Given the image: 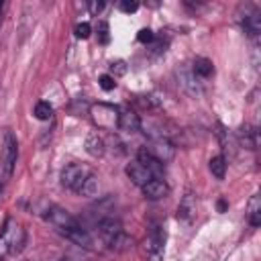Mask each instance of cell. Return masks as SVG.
I'll list each match as a JSON object with an SVG mask.
<instances>
[{
    "instance_id": "cell-1",
    "label": "cell",
    "mask_w": 261,
    "mask_h": 261,
    "mask_svg": "<svg viewBox=\"0 0 261 261\" xmlns=\"http://www.w3.org/2000/svg\"><path fill=\"white\" fill-rule=\"evenodd\" d=\"M45 220L61 234V237H65L67 241H71V243H75V245H80V247H84V249H92V237L88 234V230L67 212V210H63L61 206H47V210H45Z\"/></svg>"
},
{
    "instance_id": "cell-2",
    "label": "cell",
    "mask_w": 261,
    "mask_h": 261,
    "mask_svg": "<svg viewBox=\"0 0 261 261\" xmlns=\"http://www.w3.org/2000/svg\"><path fill=\"white\" fill-rule=\"evenodd\" d=\"M27 230L14 218H6L2 232H0V253L4 255H18L24 249Z\"/></svg>"
},
{
    "instance_id": "cell-3",
    "label": "cell",
    "mask_w": 261,
    "mask_h": 261,
    "mask_svg": "<svg viewBox=\"0 0 261 261\" xmlns=\"http://www.w3.org/2000/svg\"><path fill=\"white\" fill-rule=\"evenodd\" d=\"M118 106L108 102H98L90 106V118L92 122L102 130H116L118 128Z\"/></svg>"
},
{
    "instance_id": "cell-4",
    "label": "cell",
    "mask_w": 261,
    "mask_h": 261,
    "mask_svg": "<svg viewBox=\"0 0 261 261\" xmlns=\"http://www.w3.org/2000/svg\"><path fill=\"white\" fill-rule=\"evenodd\" d=\"M16 157H18V143H16V137L10 128L4 130V141H2V157H0V165H2V175L4 179H8L12 175V169H14V163H16Z\"/></svg>"
},
{
    "instance_id": "cell-5",
    "label": "cell",
    "mask_w": 261,
    "mask_h": 261,
    "mask_svg": "<svg viewBox=\"0 0 261 261\" xmlns=\"http://www.w3.org/2000/svg\"><path fill=\"white\" fill-rule=\"evenodd\" d=\"M90 175H92V171H90L86 165H82V163H67V165L61 169V184H63L67 190L80 194L84 181H86Z\"/></svg>"
},
{
    "instance_id": "cell-6",
    "label": "cell",
    "mask_w": 261,
    "mask_h": 261,
    "mask_svg": "<svg viewBox=\"0 0 261 261\" xmlns=\"http://www.w3.org/2000/svg\"><path fill=\"white\" fill-rule=\"evenodd\" d=\"M163 247H165V230L161 226H153L147 234V241H145L147 261H161Z\"/></svg>"
},
{
    "instance_id": "cell-7",
    "label": "cell",
    "mask_w": 261,
    "mask_h": 261,
    "mask_svg": "<svg viewBox=\"0 0 261 261\" xmlns=\"http://www.w3.org/2000/svg\"><path fill=\"white\" fill-rule=\"evenodd\" d=\"M145 149H147V151H149L157 161H161V163H167V161H171V159H173V145H171L163 135L153 137Z\"/></svg>"
},
{
    "instance_id": "cell-8",
    "label": "cell",
    "mask_w": 261,
    "mask_h": 261,
    "mask_svg": "<svg viewBox=\"0 0 261 261\" xmlns=\"http://www.w3.org/2000/svg\"><path fill=\"white\" fill-rule=\"evenodd\" d=\"M98 232H100L102 241L110 247V245H112L124 230H122V224H120L114 216H104V218L98 220Z\"/></svg>"
},
{
    "instance_id": "cell-9",
    "label": "cell",
    "mask_w": 261,
    "mask_h": 261,
    "mask_svg": "<svg viewBox=\"0 0 261 261\" xmlns=\"http://www.w3.org/2000/svg\"><path fill=\"white\" fill-rule=\"evenodd\" d=\"M243 10H245V16H239L241 24H243V31L249 37H257L261 33V12L253 6H243Z\"/></svg>"
},
{
    "instance_id": "cell-10",
    "label": "cell",
    "mask_w": 261,
    "mask_h": 261,
    "mask_svg": "<svg viewBox=\"0 0 261 261\" xmlns=\"http://www.w3.org/2000/svg\"><path fill=\"white\" fill-rule=\"evenodd\" d=\"M120 112H118V128H122V130H126V133H137V130H141V118H139V114L133 110V108H128V106H124V108H118Z\"/></svg>"
},
{
    "instance_id": "cell-11",
    "label": "cell",
    "mask_w": 261,
    "mask_h": 261,
    "mask_svg": "<svg viewBox=\"0 0 261 261\" xmlns=\"http://www.w3.org/2000/svg\"><path fill=\"white\" fill-rule=\"evenodd\" d=\"M177 77H179V84H181V88H184L188 94H192V96H198V94L202 92V88H200V80L194 75V71H192V67H190V65L181 67V71L177 69Z\"/></svg>"
},
{
    "instance_id": "cell-12",
    "label": "cell",
    "mask_w": 261,
    "mask_h": 261,
    "mask_svg": "<svg viewBox=\"0 0 261 261\" xmlns=\"http://www.w3.org/2000/svg\"><path fill=\"white\" fill-rule=\"evenodd\" d=\"M143 194L149 200H161V198H165L169 194V186L165 184L163 177H153L151 181H147L143 186Z\"/></svg>"
},
{
    "instance_id": "cell-13",
    "label": "cell",
    "mask_w": 261,
    "mask_h": 261,
    "mask_svg": "<svg viewBox=\"0 0 261 261\" xmlns=\"http://www.w3.org/2000/svg\"><path fill=\"white\" fill-rule=\"evenodd\" d=\"M177 218L184 220L186 224H190L194 218H196V196L188 190L179 202V208H177Z\"/></svg>"
},
{
    "instance_id": "cell-14",
    "label": "cell",
    "mask_w": 261,
    "mask_h": 261,
    "mask_svg": "<svg viewBox=\"0 0 261 261\" xmlns=\"http://www.w3.org/2000/svg\"><path fill=\"white\" fill-rule=\"evenodd\" d=\"M126 175L133 179V184H137V186H141V188H143L147 181L153 179V173H151L143 163H139L137 159L126 165Z\"/></svg>"
},
{
    "instance_id": "cell-15",
    "label": "cell",
    "mask_w": 261,
    "mask_h": 261,
    "mask_svg": "<svg viewBox=\"0 0 261 261\" xmlns=\"http://www.w3.org/2000/svg\"><path fill=\"white\" fill-rule=\"evenodd\" d=\"M137 161H139V163H143V165L153 173V177H163V163H161V161H157V159H155V157H153L145 147L137 153Z\"/></svg>"
},
{
    "instance_id": "cell-16",
    "label": "cell",
    "mask_w": 261,
    "mask_h": 261,
    "mask_svg": "<svg viewBox=\"0 0 261 261\" xmlns=\"http://www.w3.org/2000/svg\"><path fill=\"white\" fill-rule=\"evenodd\" d=\"M190 67H192L194 75H196L200 82H202V80H208L210 75H214V65H212V61L206 59V57H198Z\"/></svg>"
},
{
    "instance_id": "cell-17",
    "label": "cell",
    "mask_w": 261,
    "mask_h": 261,
    "mask_svg": "<svg viewBox=\"0 0 261 261\" xmlns=\"http://www.w3.org/2000/svg\"><path fill=\"white\" fill-rule=\"evenodd\" d=\"M86 151H88L92 157H102L104 151H106L104 139H102L98 133H90V135L86 137Z\"/></svg>"
},
{
    "instance_id": "cell-18",
    "label": "cell",
    "mask_w": 261,
    "mask_h": 261,
    "mask_svg": "<svg viewBox=\"0 0 261 261\" xmlns=\"http://www.w3.org/2000/svg\"><path fill=\"white\" fill-rule=\"evenodd\" d=\"M239 137H241V143H243L247 149H255V147H257V130H255L253 126H249V124L241 126Z\"/></svg>"
},
{
    "instance_id": "cell-19",
    "label": "cell",
    "mask_w": 261,
    "mask_h": 261,
    "mask_svg": "<svg viewBox=\"0 0 261 261\" xmlns=\"http://www.w3.org/2000/svg\"><path fill=\"white\" fill-rule=\"evenodd\" d=\"M208 167H210V173H212L216 179H224V173H226V159H224L222 155L212 157L210 163H208Z\"/></svg>"
},
{
    "instance_id": "cell-20",
    "label": "cell",
    "mask_w": 261,
    "mask_h": 261,
    "mask_svg": "<svg viewBox=\"0 0 261 261\" xmlns=\"http://www.w3.org/2000/svg\"><path fill=\"white\" fill-rule=\"evenodd\" d=\"M249 222H251V226L261 224V200H259V196H253L249 200Z\"/></svg>"
},
{
    "instance_id": "cell-21",
    "label": "cell",
    "mask_w": 261,
    "mask_h": 261,
    "mask_svg": "<svg viewBox=\"0 0 261 261\" xmlns=\"http://www.w3.org/2000/svg\"><path fill=\"white\" fill-rule=\"evenodd\" d=\"M96 194H98V179H96V175L92 173V175L84 181V186H82V190H80V196L92 198V196H96Z\"/></svg>"
},
{
    "instance_id": "cell-22",
    "label": "cell",
    "mask_w": 261,
    "mask_h": 261,
    "mask_svg": "<svg viewBox=\"0 0 261 261\" xmlns=\"http://www.w3.org/2000/svg\"><path fill=\"white\" fill-rule=\"evenodd\" d=\"M35 116L39 120H49L53 116V106L49 102H37L35 104Z\"/></svg>"
},
{
    "instance_id": "cell-23",
    "label": "cell",
    "mask_w": 261,
    "mask_h": 261,
    "mask_svg": "<svg viewBox=\"0 0 261 261\" xmlns=\"http://www.w3.org/2000/svg\"><path fill=\"white\" fill-rule=\"evenodd\" d=\"M137 39H139V43H143V45H153V41H155L157 37H155V33H153L151 29H141L139 35H137Z\"/></svg>"
},
{
    "instance_id": "cell-24",
    "label": "cell",
    "mask_w": 261,
    "mask_h": 261,
    "mask_svg": "<svg viewBox=\"0 0 261 261\" xmlns=\"http://www.w3.org/2000/svg\"><path fill=\"white\" fill-rule=\"evenodd\" d=\"M110 41V33H108V22H98V43L100 45H106Z\"/></svg>"
},
{
    "instance_id": "cell-25",
    "label": "cell",
    "mask_w": 261,
    "mask_h": 261,
    "mask_svg": "<svg viewBox=\"0 0 261 261\" xmlns=\"http://www.w3.org/2000/svg\"><path fill=\"white\" fill-rule=\"evenodd\" d=\"M73 33H75L77 39H88V37L92 35V27H90L88 22H80V24H75Z\"/></svg>"
},
{
    "instance_id": "cell-26",
    "label": "cell",
    "mask_w": 261,
    "mask_h": 261,
    "mask_svg": "<svg viewBox=\"0 0 261 261\" xmlns=\"http://www.w3.org/2000/svg\"><path fill=\"white\" fill-rule=\"evenodd\" d=\"M124 71H126V63H124V61H112V63H110V73H108V75L118 77V75H122Z\"/></svg>"
},
{
    "instance_id": "cell-27",
    "label": "cell",
    "mask_w": 261,
    "mask_h": 261,
    "mask_svg": "<svg viewBox=\"0 0 261 261\" xmlns=\"http://www.w3.org/2000/svg\"><path fill=\"white\" fill-rule=\"evenodd\" d=\"M100 88L102 90H106V92H110V90H114L116 88V82H114V77L112 75H108V73H104V75H100Z\"/></svg>"
},
{
    "instance_id": "cell-28",
    "label": "cell",
    "mask_w": 261,
    "mask_h": 261,
    "mask_svg": "<svg viewBox=\"0 0 261 261\" xmlns=\"http://www.w3.org/2000/svg\"><path fill=\"white\" fill-rule=\"evenodd\" d=\"M118 8L122 12H126V14H130V12H137L139 10V2H135V0H122V2H118Z\"/></svg>"
},
{
    "instance_id": "cell-29",
    "label": "cell",
    "mask_w": 261,
    "mask_h": 261,
    "mask_svg": "<svg viewBox=\"0 0 261 261\" xmlns=\"http://www.w3.org/2000/svg\"><path fill=\"white\" fill-rule=\"evenodd\" d=\"M88 8H90V12H92V14H98V12L104 8V2H90V4H88Z\"/></svg>"
},
{
    "instance_id": "cell-30",
    "label": "cell",
    "mask_w": 261,
    "mask_h": 261,
    "mask_svg": "<svg viewBox=\"0 0 261 261\" xmlns=\"http://www.w3.org/2000/svg\"><path fill=\"white\" fill-rule=\"evenodd\" d=\"M6 6H8L6 2H2V4H0V22H2V18H4V10H6Z\"/></svg>"
},
{
    "instance_id": "cell-31",
    "label": "cell",
    "mask_w": 261,
    "mask_h": 261,
    "mask_svg": "<svg viewBox=\"0 0 261 261\" xmlns=\"http://www.w3.org/2000/svg\"><path fill=\"white\" fill-rule=\"evenodd\" d=\"M218 210H220V212L226 210V202H224V200H218Z\"/></svg>"
},
{
    "instance_id": "cell-32",
    "label": "cell",
    "mask_w": 261,
    "mask_h": 261,
    "mask_svg": "<svg viewBox=\"0 0 261 261\" xmlns=\"http://www.w3.org/2000/svg\"><path fill=\"white\" fill-rule=\"evenodd\" d=\"M63 261H75V259H63Z\"/></svg>"
},
{
    "instance_id": "cell-33",
    "label": "cell",
    "mask_w": 261,
    "mask_h": 261,
    "mask_svg": "<svg viewBox=\"0 0 261 261\" xmlns=\"http://www.w3.org/2000/svg\"><path fill=\"white\" fill-rule=\"evenodd\" d=\"M0 261H4V257H2V255H0Z\"/></svg>"
}]
</instances>
